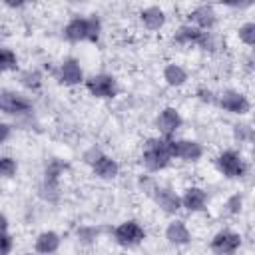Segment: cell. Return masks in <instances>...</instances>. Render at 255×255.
Segmentation results:
<instances>
[{
    "label": "cell",
    "mask_w": 255,
    "mask_h": 255,
    "mask_svg": "<svg viewBox=\"0 0 255 255\" xmlns=\"http://www.w3.org/2000/svg\"><path fill=\"white\" fill-rule=\"evenodd\" d=\"M62 36L70 44H82V42L98 44L100 38H102V18L98 14L74 16L64 26Z\"/></svg>",
    "instance_id": "cell-1"
},
{
    "label": "cell",
    "mask_w": 255,
    "mask_h": 255,
    "mask_svg": "<svg viewBox=\"0 0 255 255\" xmlns=\"http://www.w3.org/2000/svg\"><path fill=\"white\" fill-rule=\"evenodd\" d=\"M173 161L171 149H169V137H147L141 147V165L147 173H157L169 167Z\"/></svg>",
    "instance_id": "cell-2"
},
{
    "label": "cell",
    "mask_w": 255,
    "mask_h": 255,
    "mask_svg": "<svg viewBox=\"0 0 255 255\" xmlns=\"http://www.w3.org/2000/svg\"><path fill=\"white\" fill-rule=\"evenodd\" d=\"M173 42L179 46H197L205 52H213L219 48V40L213 32H203L199 28H195L193 24H181L175 32H173Z\"/></svg>",
    "instance_id": "cell-3"
},
{
    "label": "cell",
    "mask_w": 255,
    "mask_h": 255,
    "mask_svg": "<svg viewBox=\"0 0 255 255\" xmlns=\"http://www.w3.org/2000/svg\"><path fill=\"white\" fill-rule=\"evenodd\" d=\"M0 110L4 116L14 118V120H28L34 116L32 100L16 90H10V88L0 90Z\"/></svg>",
    "instance_id": "cell-4"
},
{
    "label": "cell",
    "mask_w": 255,
    "mask_h": 255,
    "mask_svg": "<svg viewBox=\"0 0 255 255\" xmlns=\"http://www.w3.org/2000/svg\"><path fill=\"white\" fill-rule=\"evenodd\" d=\"M215 169L225 179H243L247 175V161L237 149H223L215 157Z\"/></svg>",
    "instance_id": "cell-5"
},
{
    "label": "cell",
    "mask_w": 255,
    "mask_h": 255,
    "mask_svg": "<svg viewBox=\"0 0 255 255\" xmlns=\"http://www.w3.org/2000/svg\"><path fill=\"white\" fill-rule=\"evenodd\" d=\"M112 237L114 241L124 247V249H133L137 245L143 243L145 239V229L143 225L137 221V219H126L122 223H118L114 229H112Z\"/></svg>",
    "instance_id": "cell-6"
},
{
    "label": "cell",
    "mask_w": 255,
    "mask_h": 255,
    "mask_svg": "<svg viewBox=\"0 0 255 255\" xmlns=\"http://www.w3.org/2000/svg\"><path fill=\"white\" fill-rule=\"evenodd\" d=\"M84 86H86L88 94L98 100H114L120 94V84H118L116 76H112L108 72H98V74L88 76Z\"/></svg>",
    "instance_id": "cell-7"
},
{
    "label": "cell",
    "mask_w": 255,
    "mask_h": 255,
    "mask_svg": "<svg viewBox=\"0 0 255 255\" xmlns=\"http://www.w3.org/2000/svg\"><path fill=\"white\" fill-rule=\"evenodd\" d=\"M181 126H183V116L173 106L161 108L157 112V116L153 118V128L159 131L161 137H175V133L181 129Z\"/></svg>",
    "instance_id": "cell-8"
},
{
    "label": "cell",
    "mask_w": 255,
    "mask_h": 255,
    "mask_svg": "<svg viewBox=\"0 0 255 255\" xmlns=\"http://www.w3.org/2000/svg\"><path fill=\"white\" fill-rule=\"evenodd\" d=\"M169 149L171 157L185 161V163H195L203 157V145L197 139H187V137H169Z\"/></svg>",
    "instance_id": "cell-9"
},
{
    "label": "cell",
    "mask_w": 255,
    "mask_h": 255,
    "mask_svg": "<svg viewBox=\"0 0 255 255\" xmlns=\"http://www.w3.org/2000/svg\"><path fill=\"white\" fill-rule=\"evenodd\" d=\"M56 80L60 86H66V88H74V86L84 84L86 76H84V70L80 66V60L74 56L64 58L56 68Z\"/></svg>",
    "instance_id": "cell-10"
},
{
    "label": "cell",
    "mask_w": 255,
    "mask_h": 255,
    "mask_svg": "<svg viewBox=\"0 0 255 255\" xmlns=\"http://www.w3.org/2000/svg\"><path fill=\"white\" fill-rule=\"evenodd\" d=\"M217 106L231 116H245L251 110L249 98L239 90H223L217 94Z\"/></svg>",
    "instance_id": "cell-11"
},
{
    "label": "cell",
    "mask_w": 255,
    "mask_h": 255,
    "mask_svg": "<svg viewBox=\"0 0 255 255\" xmlns=\"http://www.w3.org/2000/svg\"><path fill=\"white\" fill-rule=\"evenodd\" d=\"M243 239L237 231L233 229H219L211 241H209V249L213 255H235L241 247Z\"/></svg>",
    "instance_id": "cell-12"
},
{
    "label": "cell",
    "mask_w": 255,
    "mask_h": 255,
    "mask_svg": "<svg viewBox=\"0 0 255 255\" xmlns=\"http://www.w3.org/2000/svg\"><path fill=\"white\" fill-rule=\"evenodd\" d=\"M151 199L153 203L165 213V215H175L183 209L181 205V195L175 193L171 187H165V185H157L155 191L151 193Z\"/></svg>",
    "instance_id": "cell-13"
},
{
    "label": "cell",
    "mask_w": 255,
    "mask_h": 255,
    "mask_svg": "<svg viewBox=\"0 0 255 255\" xmlns=\"http://www.w3.org/2000/svg\"><path fill=\"white\" fill-rule=\"evenodd\" d=\"M187 20H189V24H193L195 28H199L203 32H213V28L217 24V12L211 4H199L187 14Z\"/></svg>",
    "instance_id": "cell-14"
},
{
    "label": "cell",
    "mask_w": 255,
    "mask_h": 255,
    "mask_svg": "<svg viewBox=\"0 0 255 255\" xmlns=\"http://www.w3.org/2000/svg\"><path fill=\"white\" fill-rule=\"evenodd\" d=\"M181 205L185 211L189 213H201V211H207V205H209V195L203 187H197V185H191L187 189H183L181 193Z\"/></svg>",
    "instance_id": "cell-15"
},
{
    "label": "cell",
    "mask_w": 255,
    "mask_h": 255,
    "mask_svg": "<svg viewBox=\"0 0 255 255\" xmlns=\"http://www.w3.org/2000/svg\"><path fill=\"white\" fill-rule=\"evenodd\" d=\"M165 241L173 247H183V245H189L193 235H191V229L187 227V223L183 219H171L167 225H165Z\"/></svg>",
    "instance_id": "cell-16"
},
{
    "label": "cell",
    "mask_w": 255,
    "mask_h": 255,
    "mask_svg": "<svg viewBox=\"0 0 255 255\" xmlns=\"http://www.w3.org/2000/svg\"><path fill=\"white\" fill-rule=\"evenodd\" d=\"M90 167H92V173L102 181H112V179H116L120 175V163L112 155H108L104 151L92 161Z\"/></svg>",
    "instance_id": "cell-17"
},
{
    "label": "cell",
    "mask_w": 255,
    "mask_h": 255,
    "mask_svg": "<svg viewBox=\"0 0 255 255\" xmlns=\"http://www.w3.org/2000/svg\"><path fill=\"white\" fill-rule=\"evenodd\" d=\"M62 245V237L58 231L54 229H46V231H40L34 239V251L38 255H54Z\"/></svg>",
    "instance_id": "cell-18"
},
{
    "label": "cell",
    "mask_w": 255,
    "mask_h": 255,
    "mask_svg": "<svg viewBox=\"0 0 255 255\" xmlns=\"http://www.w3.org/2000/svg\"><path fill=\"white\" fill-rule=\"evenodd\" d=\"M139 22H141V26L145 30L157 32V30H161L165 26L167 16H165V10L163 8H159V6L153 4V6H145V8L139 10Z\"/></svg>",
    "instance_id": "cell-19"
},
{
    "label": "cell",
    "mask_w": 255,
    "mask_h": 255,
    "mask_svg": "<svg viewBox=\"0 0 255 255\" xmlns=\"http://www.w3.org/2000/svg\"><path fill=\"white\" fill-rule=\"evenodd\" d=\"M161 78L163 82L169 86V88H181L187 84L189 80V72L181 66V64H175V62H167L161 70Z\"/></svg>",
    "instance_id": "cell-20"
},
{
    "label": "cell",
    "mask_w": 255,
    "mask_h": 255,
    "mask_svg": "<svg viewBox=\"0 0 255 255\" xmlns=\"http://www.w3.org/2000/svg\"><path fill=\"white\" fill-rule=\"evenodd\" d=\"M68 169L66 163H62L60 159H52L46 169H44V191H58V183H60V175Z\"/></svg>",
    "instance_id": "cell-21"
},
{
    "label": "cell",
    "mask_w": 255,
    "mask_h": 255,
    "mask_svg": "<svg viewBox=\"0 0 255 255\" xmlns=\"http://www.w3.org/2000/svg\"><path fill=\"white\" fill-rule=\"evenodd\" d=\"M18 82L22 84V88H26L28 92H40L42 86H44V76L40 70L36 68H28V70H22L18 74Z\"/></svg>",
    "instance_id": "cell-22"
},
{
    "label": "cell",
    "mask_w": 255,
    "mask_h": 255,
    "mask_svg": "<svg viewBox=\"0 0 255 255\" xmlns=\"http://www.w3.org/2000/svg\"><path fill=\"white\" fill-rule=\"evenodd\" d=\"M0 68L2 72H18V54L10 46H2L0 50Z\"/></svg>",
    "instance_id": "cell-23"
},
{
    "label": "cell",
    "mask_w": 255,
    "mask_h": 255,
    "mask_svg": "<svg viewBox=\"0 0 255 255\" xmlns=\"http://www.w3.org/2000/svg\"><path fill=\"white\" fill-rule=\"evenodd\" d=\"M237 38H239L241 44L255 50V22H243L237 28Z\"/></svg>",
    "instance_id": "cell-24"
},
{
    "label": "cell",
    "mask_w": 255,
    "mask_h": 255,
    "mask_svg": "<svg viewBox=\"0 0 255 255\" xmlns=\"http://www.w3.org/2000/svg\"><path fill=\"white\" fill-rule=\"evenodd\" d=\"M18 171V161L12 155H2L0 157V175L2 179H12Z\"/></svg>",
    "instance_id": "cell-25"
},
{
    "label": "cell",
    "mask_w": 255,
    "mask_h": 255,
    "mask_svg": "<svg viewBox=\"0 0 255 255\" xmlns=\"http://www.w3.org/2000/svg\"><path fill=\"white\" fill-rule=\"evenodd\" d=\"M241 207H243V195L241 193H233L223 203V213L225 215H237L241 211Z\"/></svg>",
    "instance_id": "cell-26"
},
{
    "label": "cell",
    "mask_w": 255,
    "mask_h": 255,
    "mask_svg": "<svg viewBox=\"0 0 255 255\" xmlns=\"http://www.w3.org/2000/svg\"><path fill=\"white\" fill-rule=\"evenodd\" d=\"M253 128H249L247 124H235L233 126V135L239 141H253Z\"/></svg>",
    "instance_id": "cell-27"
},
{
    "label": "cell",
    "mask_w": 255,
    "mask_h": 255,
    "mask_svg": "<svg viewBox=\"0 0 255 255\" xmlns=\"http://www.w3.org/2000/svg\"><path fill=\"white\" fill-rule=\"evenodd\" d=\"M0 243H2L0 253H2V255H10V253L14 251L16 239H14V235H12L10 231H2V235H0Z\"/></svg>",
    "instance_id": "cell-28"
},
{
    "label": "cell",
    "mask_w": 255,
    "mask_h": 255,
    "mask_svg": "<svg viewBox=\"0 0 255 255\" xmlns=\"http://www.w3.org/2000/svg\"><path fill=\"white\" fill-rule=\"evenodd\" d=\"M197 98L205 104H217V96L211 92V90H205V88H199L197 90Z\"/></svg>",
    "instance_id": "cell-29"
},
{
    "label": "cell",
    "mask_w": 255,
    "mask_h": 255,
    "mask_svg": "<svg viewBox=\"0 0 255 255\" xmlns=\"http://www.w3.org/2000/svg\"><path fill=\"white\" fill-rule=\"evenodd\" d=\"M12 124H8V122H0V143H6L8 139H10V135H12Z\"/></svg>",
    "instance_id": "cell-30"
},
{
    "label": "cell",
    "mask_w": 255,
    "mask_h": 255,
    "mask_svg": "<svg viewBox=\"0 0 255 255\" xmlns=\"http://www.w3.org/2000/svg\"><path fill=\"white\" fill-rule=\"evenodd\" d=\"M245 64H247V68H249V70H255V50H251V54L247 56Z\"/></svg>",
    "instance_id": "cell-31"
},
{
    "label": "cell",
    "mask_w": 255,
    "mask_h": 255,
    "mask_svg": "<svg viewBox=\"0 0 255 255\" xmlns=\"http://www.w3.org/2000/svg\"><path fill=\"white\" fill-rule=\"evenodd\" d=\"M253 141H255V131H253Z\"/></svg>",
    "instance_id": "cell-32"
}]
</instances>
